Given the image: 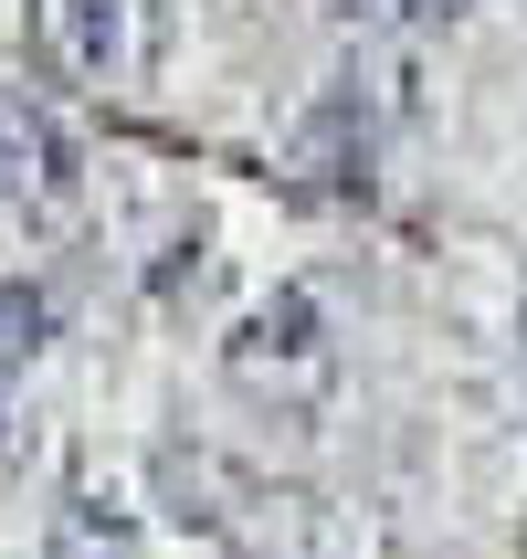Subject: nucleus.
<instances>
[{
	"instance_id": "f257e3e1",
	"label": "nucleus",
	"mask_w": 527,
	"mask_h": 559,
	"mask_svg": "<svg viewBox=\"0 0 527 559\" xmlns=\"http://www.w3.org/2000/svg\"><path fill=\"white\" fill-rule=\"evenodd\" d=\"M221 370L232 391L264 412H307L327 402V380H338V338H327V307H316L307 285H275L264 307H243V328L221 338Z\"/></svg>"
},
{
	"instance_id": "f03ea898",
	"label": "nucleus",
	"mask_w": 527,
	"mask_h": 559,
	"mask_svg": "<svg viewBox=\"0 0 527 559\" xmlns=\"http://www.w3.org/2000/svg\"><path fill=\"white\" fill-rule=\"evenodd\" d=\"M0 190L32 201V212H74V190H85V158H74L63 117L32 106L22 85H0Z\"/></svg>"
},
{
	"instance_id": "7ed1b4c3",
	"label": "nucleus",
	"mask_w": 527,
	"mask_h": 559,
	"mask_svg": "<svg viewBox=\"0 0 527 559\" xmlns=\"http://www.w3.org/2000/svg\"><path fill=\"white\" fill-rule=\"evenodd\" d=\"M63 53L95 85H148L158 63V0H63Z\"/></svg>"
},
{
	"instance_id": "20e7f679",
	"label": "nucleus",
	"mask_w": 527,
	"mask_h": 559,
	"mask_svg": "<svg viewBox=\"0 0 527 559\" xmlns=\"http://www.w3.org/2000/svg\"><path fill=\"white\" fill-rule=\"evenodd\" d=\"M43 559H148V538H137V518H127L117 497L74 486V497L53 507V549Z\"/></svg>"
},
{
	"instance_id": "39448f33",
	"label": "nucleus",
	"mask_w": 527,
	"mask_h": 559,
	"mask_svg": "<svg viewBox=\"0 0 527 559\" xmlns=\"http://www.w3.org/2000/svg\"><path fill=\"white\" fill-rule=\"evenodd\" d=\"M43 348H53V285L11 275V285H0V380H11V370H32Z\"/></svg>"
}]
</instances>
